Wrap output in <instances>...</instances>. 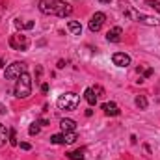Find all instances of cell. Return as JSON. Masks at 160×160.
<instances>
[{"label":"cell","instance_id":"cell-1","mask_svg":"<svg viewBox=\"0 0 160 160\" xmlns=\"http://www.w3.org/2000/svg\"><path fill=\"white\" fill-rule=\"evenodd\" d=\"M39 11L45 15H58V17H69L73 13V6L63 0H41Z\"/></svg>","mask_w":160,"mask_h":160},{"label":"cell","instance_id":"cell-2","mask_svg":"<svg viewBox=\"0 0 160 160\" xmlns=\"http://www.w3.org/2000/svg\"><path fill=\"white\" fill-rule=\"evenodd\" d=\"M13 93H15L17 99H28V97L32 95V78H30L28 73H22V75L17 78Z\"/></svg>","mask_w":160,"mask_h":160},{"label":"cell","instance_id":"cell-3","mask_svg":"<svg viewBox=\"0 0 160 160\" xmlns=\"http://www.w3.org/2000/svg\"><path fill=\"white\" fill-rule=\"evenodd\" d=\"M78 102H80V97L77 93H73V91L60 95L58 101H56V104H58L60 110H75V108L78 106Z\"/></svg>","mask_w":160,"mask_h":160},{"label":"cell","instance_id":"cell-4","mask_svg":"<svg viewBox=\"0 0 160 160\" xmlns=\"http://www.w3.org/2000/svg\"><path fill=\"white\" fill-rule=\"evenodd\" d=\"M22 73H26V63H22V62H13L11 65H8L6 67V78L8 80H15L19 78Z\"/></svg>","mask_w":160,"mask_h":160},{"label":"cell","instance_id":"cell-5","mask_svg":"<svg viewBox=\"0 0 160 160\" xmlns=\"http://www.w3.org/2000/svg\"><path fill=\"white\" fill-rule=\"evenodd\" d=\"M125 15H127V17H134L138 22L147 24V26H157V24H158V21H157L155 17H147V15H143V13H140V11H134L132 8H128V9L125 11Z\"/></svg>","mask_w":160,"mask_h":160},{"label":"cell","instance_id":"cell-6","mask_svg":"<svg viewBox=\"0 0 160 160\" xmlns=\"http://www.w3.org/2000/svg\"><path fill=\"white\" fill-rule=\"evenodd\" d=\"M9 47L15 48V50H26L30 47V41H28L26 36H22V34H15V36L9 38Z\"/></svg>","mask_w":160,"mask_h":160},{"label":"cell","instance_id":"cell-7","mask_svg":"<svg viewBox=\"0 0 160 160\" xmlns=\"http://www.w3.org/2000/svg\"><path fill=\"white\" fill-rule=\"evenodd\" d=\"M104 21H106V15L104 13H101V11H97L91 19H89V30L91 32H99L101 28H102V24H104Z\"/></svg>","mask_w":160,"mask_h":160},{"label":"cell","instance_id":"cell-8","mask_svg":"<svg viewBox=\"0 0 160 160\" xmlns=\"http://www.w3.org/2000/svg\"><path fill=\"white\" fill-rule=\"evenodd\" d=\"M112 62H114V65H118V67H128V65H130V56L125 54V52H116V54L112 56Z\"/></svg>","mask_w":160,"mask_h":160},{"label":"cell","instance_id":"cell-9","mask_svg":"<svg viewBox=\"0 0 160 160\" xmlns=\"http://www.w3.org/2000/svg\"><path fill=\"white\" fill-rule=\"evenodd\" d=\"M121 36H123V30H121L119 26H114V28L106 34V39L110 41V43H119Z\"/></svg>","mask_w":160,"mask_h":160},{"label":"cell","instance_id":"cell-10","mask_svg":"<svg viewBox=\"0 0 160 160\" xmlns=\"http://www.w3.org/2000/svg\"><path fill=\"white\" fill-rule=\"evenodd\" d=\"M60 127H62V132L65 134V132H75L77 130V123L73 119H67V118H63V119L60 121Z\"/></svg>","mask_w":160,"mask_h":160},{"label":"cell","instance_id":"cell-11","mask_svg":"<svg viewBox=\"0 0 160 160\" xmlns=\"http://www.w3.org/2000/svg\"><path fill=\"white\" fill-rule=\"evenodd\" d=\"M102 110L106 116H119V106L116 102H104L102 104Z\"/></svg>","mask_w":160,"mask_h":160},{"label":"cell","instance_id":"cell-12","mask_svg":"<svg viewBox=\"0 0 160 160\" xmlns=\"http://www.w3.org/2000/svg\"><path fill=\"white\" fill-rule=\"evenodd\" d=\"M65 155H67V158H69V160H84V157H86V149L69 151V153H65Z\"/></svg>","mask_w":160,"mask_h":160},{"label":"cell","instance_id":"cell-13","mask_svg":"<svg viewBox=\"0 0 160 160\" xmlns=\"http://www.w3.org/2000/svg\"><path fill=\"white\" fill-rule=\"evenodd\" d=\"M84 97H86V101H88V104H89V106H95V104H97V95H95V91H93L91 88H88V89H86Z\"/></svg>","mask_w":160,"mask_h":160},{"label":"cell","instance_id":"cell-14","mask_svg":"<svg viewBox=\"0 0 160 160\" xmlns=\"http://www.w3.org/2000/svg\"><path fill=\"white\" fill-rule=\"evenodd\" d=\"M67 28H69V32L73 36H80L82 34V26H80V22H77V21H69L67 22Z\"/></svg>","mask_w":160,"mask_h":160},{"label":"cell","instance_id":"cell-15","mask_svg":"<svg viewBox=\"0 0 160 160\" xmlns=\"http://www.w3.org/2000/svg\"><path fill=\"white\" fill-rule=\"evenodd\" d=\"M34 21H28V22H21V19H15V26L19 28V30H30V28H34Z\"/></svg>","mask_w":160,"mask_h":160},{"label":"cell","instance_id":"cell-16","mask_svg":"<svg viewBox=\"0 0 160 160\" xmlns=\"http://www.w3.org/2000/svg\"><path fill=\"white\" fill-rule=\"evenodd\" d=\"M134 102H136V106H138L140 110H145V108H147V99H145V95H138Z\"/></svg>","mask_w":160,"mask_h":160},{"label":"cell","instance_id":"cell-17","mask_svg":"<svg viewBox=\"0 0 160 160\" xmlns=\"http://www.w3.org/2000/svg\"><path fill=\"white\" fill-rule=\"evenodd\" d=\"M8 136H9V132H8V128L0 123V147L2 145H6V140H8Z\"/></svg>","mask_w":160,"mask_h":160},{"label":"cell","instance_id":"cell-18","mask_svg":"<svg viewBox=\"0 0 160 160\" xmlns=\"http://www.w3.org/2000/svg\"><path fill=\"white\" fill-rule=\"evenodd\" d=\"M63 136H65V143H75V142L78 140V136H77V132H65Z\"/></svg>","mask_w":160,"mask_h":160},{"label":"cell","instance_id":"cell-19","mask_svg":"<svg viewBox=\"0 0 160 160\" xmlns=\"http://www.w3.org/2000/svg\"><path fill=\"white\" fill-rule=\"evenodd\" d=\"M50 142H52V143H56V145L65 143V136H63V134H54V136L50 138Z\"/></svg>","mask_w":160,"mask_h":160},{"label":"cell","instance_id":"cell-20","mask_svg":"<svg viewBox=\"0 0 160 160\" xmlns=\"http://www.w3.org/2000/svg\"><path fill=\"white\" fill-rule=\"evenodd\" d=\"M39 123H38V121H36V123H32V125H30V128H28V134H30V136H36V134H39Z\"/></svg>","mask_w":160,"mask_h":160},{"label":"cell","instance_id":"cell-21","mask_svg":"<svg viewBox=\"0 0 160 160\" xmlns=\"http://www.w3.org/2000/svg\"><path fill=\"white\" fill-rule=\"evenodd\" d=\"M145 4H147L149 8H153V9H157V11L160 13V2H157V0H147Z\"/></svg>","mask_w":160,"mask_h":160},{"label":"cell","instance_id":"cell-22","mask_svg":"<svg viewBox=\"0 0 160 160\" xmlns=\"http://www.w3.org/2000/svg\"><path fill=\"white\" fill-rule=\"evenodd\" d=\"M9 145H19V143H17V136H15V130H9Z\"/></svg>","mask_w":160,"mask_h":160},{"label":"cell","instance_id":"cell-23","mask_svg":"<svg viewBox=\"0 0 160 160\" xmlns=\"http://www.w3.org/2000/svg\"><path fill=\"white\" fill-rule=\"evenodd\" d=\"M91 89L95 91V95H97V97H102V95H104V89H102L101 86H95V88H91Z\"/></svg>","mask_w":160,"mask_h":160},{"label":"cell","instance_id":"cell-24","mask_svg":"<svg viewBox=\"0 0 160 160\" xmlns=\"http://www.w3.org/2000/svg\"><path fill=\"white\" fill-rule=\"evenodd\" d=\"M21 149H24V151H30V149H32V145H30V143H26V142H22V143H21Z\"/></svg>","mask_w":160,"mask_h":160},{"label":"cell","instance_id":"cell-25","mask_svg":"<svg viewBox=\"0 0 160 160\" xmlns=\"http://www.w3.org/2000/svg\"><path fill=\"white\" fill-rule=\"evenodd\" d=\"M151 75H153V69H147V71H145V73H143V78H149V77H151Z\"/></svg>","mask_w":160,"mask_h":160},{"label":"cell","instance_id":"cell-26","mask_svg":"<svg viewBox=\"0 0 160 160\" xmlns=\"http://www.w3.org/2000/svg\"><path fill=\"white\" fill-rule=\"evenodd\" d=\"M41 91L47 93V91H48V84H41Z\"/></svg>","mask_w":160,"mask_h":160},{"label":"cell","instance_id":"cell-27","mask_svg":"<svg viewBox=\"0 0 160 160\" xmlns=\"http://www.w3.org/2000/svg\"><path fill=\"white\" fill-rule=\"evenodd\" d=\"M58 67H60V69H63V67H65V62H63V60H60V62H58Z\"/></svg>","mask_w":160,"mask_h":160},{"label":"cell","instance_id":"cell-28","mask_svg":"<svg viewBox=\"0 0 160 160\" xmlns=\"http://www.w3.org/2000/svg\"><path fill=\"white\" fill-rule=\"evenodd\" d=\"M38 123H39V125H48V121H47V119H39Z\"/></svg>","mask_w":160,"mask_h":160},{"label":"cell","instance_id":"cell-29","mask_svg":"<svg viewBox=\"0 0 160 160\" xmlns=\"http://www.w3.org/2000/svg\"><path fill=\"white\" fill-rule=\"evenodd\" d=\"M101 2H102V4H110L112 0H101Z\"/></svg>","mask_w":160,"mask_h":160},{"label":"cell","instance_id":"cell-30","mask_svg":"<svg viewBox=\"0 0 160 160\" xmlns=\"http://www.w3.org/2000/svg\"><path fill=\"white\" fill-rule=\"evenodd\" d=\"M0 67H4V62H2V60H0Z\"/></svg>","mask_w":160,"mask_h":160}]
</instances>
